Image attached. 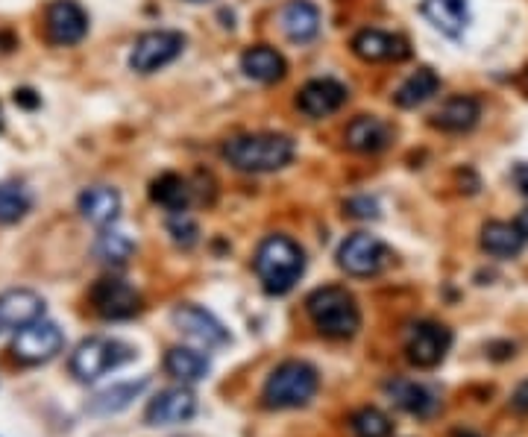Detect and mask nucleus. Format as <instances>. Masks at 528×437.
<instances>
[{"mask_svg":"<svg viewBox=\"0 0 528 437\" xmlns=\"http://www.w3.org/2000/svg\"><path fill=\"white\" fill-rule=\"evenodd\" d=\"M80 206V215L94 223V226H112L115 220L121 218V194L109 185H94V188H86L77 200Z\"/></svg>","mask_w":528,"mask_h":437,"instance_id":"nucleus-21","label":"nucleus"},{"mask_svg":"<svg viewBox=\"0 0 528 437\" xmlns=\"http://www.w3.org/2000/svg\"><path fill=\"white\" fill-rule=\"evenodd\" d=\"M65 347V335L62 329L53 323V320H33L27 323L24 329H18L15 341H12V355L27 364V367H36V364H47L50 358H56Z\"/></svg>","mask_w":528,"mask_h":437,"instance_id":"nucleus-6","label":"nucleus"},{"mask_svg":"<svg viewBox=\"0 0 528 437\" xmlns=\"http://www.w3.org/2000/svg\"><path fill=\"white\" fill-rule=\"evenodd\" d=\"M147 385H150V379L144 376V379H138V382H118V385H112V388H106V391H100V394L94 396L91 402H88V411L91 414H118V411H124V408H130L132 399H138V396L147 391Z\"/></svg>","mask_w":528,"mask_h":437,"instance_id":"nucleus-27","label":"nucleus"},{"mask_svg":"<svg viewBox=\"0 0 528 437\" xmlns=\"http://www.w3.org/2000/svg\"><path fill=\"white\" fill-rule=\"evenodd\" d=\"M15 103L24 106V109H36V106L42 103V97H39L33 88H18V91H15Z\"/></svg>","mask_w":528,"mask_h":437,"instance_id":"nucleus-34","label":"nucleus"},{"mask_svg":"<svg viewBox=\"0 0 528 437\" xmlns=\"http://www.w3.org/2000/svg\"><path fill=\"white\" fill-rule=\"evenodd\" d=\"M132 253H135V241L127 232H118V229H103L94 241V256L112 267L130 262Z\"/></svg>","mask_w":528,"mask_h":437,"instance_id":"nucleus-29","label":"nucleus"},{"mask_svg":"<svg viewBox=\"0 0 528 437\" xmlns=\"http://www.w3.org/2000/svg\"><path fill=\"white\" fill-rule=\"evenodd\" d=\"M352 53L364 62H402L411 56V47L402 36L385 30H361L352 39Z\"/></svg>","mask_w":528,"mask_h":437,"instance_id":"nucleus-16","label":"nucleus"},{"mask_svg":"<svg viewBox=\"0 0 528 437\" xmlns=\"http://www.w3.org/2000/svg\"><path fill=\"white\" fill-rule=\"evenodd\" d=\"M197 414V396L191 388H168L159 396L150 399L144 420L147 426H176V423H188Z\"/></svg>","mask_w":528,"mask_h":437,"instance_id":"nucleus-13","label":"nucleus"},{"mask_svg":"<svg viewBox=\"0 0 528 437\" xmlns=\"http://www.w3.org/2000/svg\"><path fill=\"white\" fill-rule=\"evenodd\" d=\"M440 91V77L432 68H417L402 86L396 88L394 103L399 109H417Z\"/></svg>","mask_w":528,"mask_h":437,"instance_id":"nucleus-26","label":"nucleus"},{"mask_svg":"<svg viewBox=\"0 0 528 437\" xmlns=\"http://www.w3.org/2000/svg\"><path fill=\"white\" fill-rule=\"evenodd\" d=\"M320 388V376L308 361H282L267 385H264V405L267 408H300L308 405Z\"/></svg>","mask_w":528,"mask_h":437,"instance_id":"nucleus-4","label":"nucleus"},{"mask_svg":"<svg viewBox=\"0 0 528 437\" xmlns=\"http://www.w3.org/2000/svg\"><path fill=\"white\" fill-rule=\"evenodd\" d=\"M174 323L179 332H185L188 338H194L203 347H226L229 344V332L223 329L218 317L206 308L185 303V306L174 308Z\"/></svg>","mask_w":528,"mask_h":437,"instance_id":"nucleus-14","label":"nucleus"},{"mask_svg":"<svg viewBox=\"0 0 528 437\" xmlns=\"http://www.w3.org/2000/svg\"><path fill=\"white\" fill-rule=\"evenodd\" d=\"M297 144L282 132H247L223 144V159L244 174H273L294 162Z\"/></svg>","mask_w":528,"mask_h":437,"instance_id":"nucleus-1","label":"nucleus"},{"mask_svg":"<svg viewBox=\"0 0 528 437\" xmlns=\"http://www.w3.org/2000/svg\"><path fill=\"white\" fill-rule=\"evenodd\" d=\"M385 391L391 394V399L402 411H408L414 417L429 420L440 411L438 391L429 388V385H420V382H411V379H394V382L385 385Z\"/></svg>","mask_w":528,"mask_h":437,"instance_id":"nucleus-19","label":"nucleus"},{"mask_svg":"<svg viewBox=\"0 0 528 437\" xmlns=\"http://www.w3.org/2000/svg\"><path fill=\"white\" fill-rule=\"evenodd\" d=\"M344 141L355 153H382L394 141V127L379 115H358L344 132Z\"/></svg>","mask_w":528,"mask_h":437,"instance_id":"nucleus-17","label":"nucleus"},{"mask_svg":"<svg viewBox=\"0 0 528 437\" xmlns=\"http://www.w3.org/2000/svg\"><path fill=\"white\" fill-rule=\"evenodd\" d=\"M420 12L446 39H461L473 21L470 0H420Z\"/></svg>","mask_w":528,"mask_h":437,"instance_id":"nucleus-15","label":"nucleus"},{"mask_svg":"<svg viewBox=\"0 0 528 437\" xmlns=\"http://www.w3.org/2000/svg\"><path fill=\"white\" fill-rule=\"evenodd\" d=\"M165 370L179 379L182 385H191V382H200L206 379L209 373V358L203 352L191 350V347H174L165 355Z\"/></svg>","mask_w":528,"mask_h":437,"instance_id":"nucleus-28","label":"nucleus"},{"mask_svg":"<svg viewBox=\"0 0 528 437\" xmlns=\"http://www.w3.org/2000/svg\"><path fill=\"white\" fill-rule=\"evenodd\" d=\"M455 437H482V435H476V432H455Z\"/></svg>","mask_w":528,"mask_h":437,"instance_id":"nucleus-38","label":"nucleus"},{"mask_svg":"<svg viewBox=\"0 0 528 437\" xmlns=\"http://www.w3.org/2000/svg\"><path fill=\"white\" fill-rule=\"evenodd\" d=\"M308 317L317 326L320 335L335 338V341H347L358 329H361V311L358 303L347 288L341 285H326L311 291L306 300Z\"/></svg>","mask_w":528,"mask_h":437,"instance_id":"nucleus-3","label":"nucleus"},{"mask_svg":"<svg viewBox=\"0 0 528 437\" xmlns=\"http://www.w3.org/2000/svg\"><path fill=\"white\" fill-rule=\"evenodd\" d=\"M511 405H514V411H520V414H528V379L523 385H517V391L511 396Z\"/></svg>","mask_w":528,"mask_h":437,"instance_id":"nucleus-35","label":"nucleus"},{"mask_svg":"<svg viewBox=\"0 0 528 437\" xmlns=\"http://www.w3.org/2000/svg\"><path fill=\"white\" fill-rule=\"evenodd\" d=\"M185 50V36L176 30H150L132 44L130 68L135 74H156Z\"/></svg>","mask_w":528,"mask_h":437,"instance_id":"nucleus-7","label":"nucleus"},{"mask_svg":"<svg viewBox=\"0 0 528 437\" xmlns=\"http://www.w3.org/2000/svg\"><path fill=\"white\" fill-rule=\"evenodd\" d=\"M168 232H171L176 247H182V250H191L200 241V226H197V220L191 218L188 212H171Z\"/></svg>","mask_w":528,"mask_h":437,"instance_id":"nucleus-32","label":"nucleus"},{"mask_svg":"<svg viewBox=\"0 0 528 437\" xmlns=\"http://www.w3.org/2000/svg\"><path fill=\"white\" fill-rule=\"evenodd\" d=\"M526 247V238L514 223L490 220L482 226V250L493 259H517Z\"/></svg>","mask_w":528,"mask_h":437,"instance_id":"nucleus-23","label":"nucleus"},{"mask_svg":"<svg viewBox=\"0 0 528 437\" xmlns=\"http://www.w3.org/2000/svg\"><path fill=\"white\" fill-rule=\"evenodd\" d=\"M449 347H452V332L443 323H435V320L411 323L408 332H405V352H408V361L414 367H423V370L438 367L440 361L446 358Z\"/></svg>","mask_w":528,"mask_h":437,"instance_id":"nucleus-8","label":"nucleus"},{"mask_svg":"<svg viewBox=\"0 0 528 437\" xmlns=\"http://www.w3.org/2000/svg\"><path fill=\"white\" fill-rule=\"evenodd\" d=\"M39 317H44V300L36 291L18 288L0 294V335L9 329H24Z\"/></svg>","mask_w":528,"mask_h":437,"instance_id":"nucleus-18","label":"nucleus"},{"mask_svg":"<svg viewBox=\"0 0 528 437\" xmlns=\"http://www.w3.org/2000/svg\"><path fill=\"white\" fill-rule=\"evenodd\" d=\"M44 30H47V42L56 47L83 42L88 33L86 9L77 0H53L44 12Z\"/></svg>","mask_w":528,"mask_h":437,"instance_id":"nucleus-11","label":"nucleus"},{"mask_svg":"<svg viewBox=\"0 0 528 437\" xmlns=\"http://www.w3.org/2000/svg\"><path fill=\"white\" fill-rule=\"evenodd\" d=\"M344 212H347L350 218L376 220L379 218V203H376L373 197H350V200L344 203Z\"/></svg>","mask_w":528,"mask_h":437,"instance_id":"nucleus-33","label":"nucleus"},{"mask_svg":"<svg viewBox=\"0 0 528 437\" xmlns=\"http://www.w3.org/2000/svg\"><path fill=\"white\" fill-rule=\"evenodd\" d=\"M138 352L132 350L130 344L115 341V338H86L74 355H71V373L80 382H94L100 376H106L109 370H118L124 364L135 361Z\"/></svg>","mask_w":528,"mask_h":437,"instance_id":"nucleus-5","label":"nucleus"},{"mask_svg":"<svg viewBox=\"0 0 528 437\" xmlns=\"http://www.w3.org/2000/svg\"><path fill=\"white\" fill-rule=\"evenodd\" d=\"M33 197L21 182H0V223H18L30 212Z\"/></svg>","mask_w":528,"mask_h":437,"instance_id":"nucleus-30","label":"nucleus"},{"mask_svg":"<svg viewBox=\"0 0 528 437\" xmlns=\"http://www.w3.org/2000/svg\"><path fill=\"white\" fill-rule=\"evenodd\" d=\"M191 3H206V0H191Z\"/></svg>","mask_w":528,"mask_h":437,"instance_id":"nucleus-39","label":"nucleus"},{"mask_svg":"<svg viewBox=\"0 0 528 437\" xmlns=\"http://www.w3.org/2000/svg\"><path fill=\"white\" fill-rule=\"evenodd\" d=\"M150 200L168 212H188L194 191L188 185V179L179 174H162L150 182Z\"/></svg>","mask_w":528,"mask_h":437,"instance_id":"nucleus-25","label":"nucleus"},{"mask_svg":"<svg viewBox=\"0 0 528 437\" xmlns=\"http://www.w3.org/2000/svg\"><path fill=\"white\" fill-rule=\"evenodd\" d=\"M391 262V250L385 241L367 232H355L338 247V264L350 276H376Z\"/></svg>","mask_w":528,"mask_h":437,"instance_id":"nucleus-9","label":"nucleus"},{"mask_svg":"<svg viewBox=\"0 0 528 437\" xmlns=\"http://www.w3.org/2000/svg\"><path fill=\"white\" fill-rule=\"evenodd\" d=\"M347 97H350V91L344 83H338L332 77H317V80H308L306 86L297 91V109L311 121H320V118L335 115L347 103Z\"/></svg>","mask_w":528,"mask_h":437,"instance_id":"nucleus-12","label":"nucleus"},{"mask_svg":"<svg viewBox=\"0 0 528 437\" xmlns=\"http://www.w3.org/2000/svg\"><path fill=\"white\" fill-rule=\"evenodd\" d=\"M514 185H517V188L528 197V162H523V165L514 168Z\"/></svg>","mask_w":528,"mask_h":437,"instance_id":"nucleus-36","label":"nucleus"},{"mask_svg":"<svg viewBox=\"0 0 528 437\" xmlns=\"http://www.w3.org/2000/svg\"><path fill=\"white\" fill-rule=\"evenodd\" d=\"M479 118H482V103L470 94H455L432 115V124L443 132H470L479 124Z\"/></svg>","mask_w":528,"mask_h":437,"instance_id":"nucleus-20","label":"nucleus"},{"mask_svg":"<svg viewBox=\"0 0 528 437\" xmlns=\"http://www.w3.org/2000/svg\"><path fill=\"white\" fill-rule=\"evenodd\" d=\"M514 226L520 229V235H523V238L528 241V209H523V212L517 215V220H514Z\"/></svg>","mask_w":528,"mask_h":437,"instance_id":"nucleus-37","label":"nucleus"},{"mask_svg":"<svg viewBox=\"0 0 528 437\" xmlns=\"http://www.w3.org/2000/svg\"><path fill=\"white\" fill-rule=\"evenodd\" d=\"M282 30L291 42L306 44L320 33V9L311 0H291L282 9Z\"/></svg>","mask_w":528,"mask_h":437,"instance_id":"nucleus-24","label":"nucleus"},{"mask_svg":"<svg viewBox=\"0 0 528 437\" xmlns=\"http://www.w3.org/2000/svg\"><path fill=\"white\" fill-rule=\"evenodd\" d=\"M241 71H244V77L267 86V83H279L288 74V62L279 50H273L267 44H256V47L244 50Z\"/></svg>","mask_w":528,"mask_h":437,"instance_id":"nucleus-22","label":"nucleus"},{"mask_svg":"<svg viewBox=\"0 0 528 437\" xmlns=\"http://www.w3.org/2000/svg\"><path fill=\"white\" fill-rule=\"evenodd\" d=\"M350 429L355 437H391L394 435V423L385 411L379 408H361L355 411L350 420Z\"/></svg>","mask_w":528,"mask_h":437,"instance_id":"nucleus-31","label":"nucleus"},{"mask_svg":"<svg viewBox=\"0 0 528 437\" xmlns=\"http://www.w3.org/2000/svg\"><path fill=\"white\" fill-rule=\"evenodd\" d=\"M253 267H256V276H259L264 291L270 297H282V294L294 291V285L303 279L306 253L288 235H267L256 250Z\"/></svg>","mask_w":528,"mask_h":437,"instance_id":"nucleus-2","label":"nucleus"},{"mask_svg":"<svg viewBox=\"0 0 528 437\" xmlns=\"http://www.w3.org/2000/svg\"><path fill=\"white\" fill-rule=\"evenodd\" d=\"M94 311L103 317V320H130L141 311V297L138 291L132 288L130 282L118 279V276H103L91 285V294H88Z\"/></svg>","mask_w":528,"mask_h":437,"instance_id":"nucleus-10","label":"nucleus"}]
</instances>
